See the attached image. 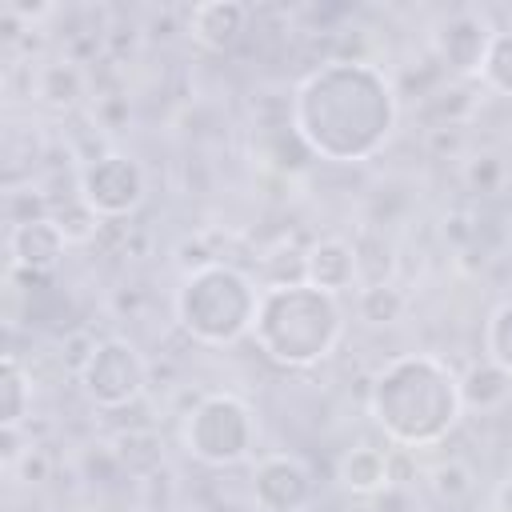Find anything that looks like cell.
Listing matches in <instances>:
<instances>
[{"mask_svg":"<svg viewBox=\"0 0 512 512\" xmlns=\"http://www.w3.org/2000/svg\"><path fill=\"white\" fill-rule=\"evenodd\" d=\"M400 100L372 60H328L292 88V128L316 160L364 164L396 132Z\"/></svg>","mask_w":512,"mask_h":512,"instance_id":"cell-1","label":"cell"},{"mask_svg":"<svg viewBox=\"0 0 512 512\" xmlns=\"http://www.w3.org/2000/svg\"><path fill=\"white\" fill-rule=\"evenodd\" d=\"M368 416L396 448H436L464 416L460 376L428 352L392 356L372 376Z\"/></svg>","mask_w":512,"mask_h":512,"instance_id":"cell-2","label":"cell"},{"mask_svg":"<svg viewBox=\"0 0 512 512\" xmlns=\"http://www.w3.org/2000/svg\"><path fill=\"white\" fill-rule=\"evenodd\" d=\"M252 340L268 360L284 368H312L328 360L344 340V308L336 296H324L304 280L264 284Z\"/></svg>","mask_w":512,"mask_h":512,"instance_id":"cell-3","label":"cell"},{"mask_svg":"<svg viewBox=\"0 0 512 512\" xmlns=\"http://www.w3.org/2000/svg\"><path fill=\"white\" fill-rule=\"evenodd\" d=\"M256 304H260L256 280L228 260L184 272L180 288L172 292L176 324L184 328V336H192L204 348H228L252 336Z\"/></svg>","mask_w":512,"mask_h":512,"instance_id":"cell-4","label":"cell"},{"mask_svg":"<svg viewBox=\"0 0 512 512\" xmlns=\"http://www.w3.org/2000/svg\"><path fill=\"white\" fill-rule=\"evenodd\" d=\"M184 452L208 468H232L252 456L256 444V416L232 392H208L192 404L180 428Z\"/></svg>","mask_w":512,"mask_h":512,"instance_id":"cell-5","label":"cell"},{"mask_svg":"<svg viewBox=\"0 0 512 512\" xmlns=\"http://www.w3.org/2000/svg\"><path fill=\"white\" fill-rule=\"evenodd\" d=\"M80 392L92 408L100 412H120L128 404H136L148 388V360L140 356V348L124 336H108L96 340L88 364L76 372Z\"/></svg>","mask_w":512,"mask_h":512,"instance_id":"cell-6","label":"cell"},{"mask_svg":"<svg viewBox=\"0 0 512 512\" xmlns=\"http://www.w3.org/2000/svg\"><path fill=\"white\" fill-rule=\"evenodd\" d=\"M76 196L100 216V220H124L132 216L148 196V176L136 156L128 152H100L84 156L76 168Z\"/></svg>","mask_w":512,"mask_h":512,"instance_id":"cell-7","label":"cell"},{"mask_svg":"<svg viewBox=\"0 0 512 512\" xmlns=\"http://www.w3.org/2000/svg\"><path fill=\"white\" fill-rule=\"evenodd\" d=\"M248 488H252L256 512H304L316 496L312 468L300 456H288V452L260 456L256 468H252Z\"/></svg>","mask_w":512,"mask_h":512,"instance_id":"cell-8","label":"cell"},{"mask_svg":"<svg viewBox=\"0 0 512 512\" xmlns=\"http://www.w3.org/2000/svg\"><path fill=\"white\" fill-rule=\"evenodd\" d=\"M492 24L484 12H472V8H460L452 16H444L432 32V52L436 60L448 68V76L456 80H480V64H484V52L492 44Z\"/></svg>","mask_w":512,"mask_h":512,"instance_id":"cell-9","label":"cell"},{"mask_svg":"<svg viewBox=\"0 0 512 512\" xmlns=\"http://www.w3.org/2000/svg\"><path fill=\"white\" fill-rule=\"evenodd\" d=\"M304 284L324 296H344L360 284V252L344 236H324L304 248Z\"/></svg>","mask_w":512,"mask_h":512,"instance_id":"cell-10","label":"cell"},{"mask_svg":"<svg viewBox=\"0 0 512 512\" xmlns=\"http://www.w3.org/2000/svg\"><path fill=\"white\" fill-rule=\"evenodd\" d=\"M68 240L60 236V228L52 224V216L40 220H24L8 228V256H12V272L24 276H44L64 260Z\"/></svg>","mask_w":512,"mask_h":512,"instance_id":"cell-11","label":"cell"},{"mask_svg":"<svg viewBox=\"0 0 512 512\" xmlns=\"http://www.w3.org/2000/svg\"><path fill=\"white\" fill-rule=\"evenodd\" d=\"M184 32L204 52H228L248 32V4L240 0H204L184 16Z\"/></svg>","mask_w":512,"mask_h":512,"instance_id":"cell-12","label":"cell"},{"mask_svg":"<svg viewBox=\"0 0 512 512\" xmlns=\"http://www.w3.org/2000/svg\"><path fill=\"white\" fill-rule=\"evenodd\" d=\"M88 96V76L76 60H48L32 72V100L52 108V112H68Z\"/></svg>","mask_w":512,"mask_h":512,"instance_id":"cell-13","label":"cell"},{"mask_svg":"<svg viewBox=\"0 0 512 512\" xmlns=\"http://www.w3.org/2000/svg\"><path fill=\"white\" fill-rule=\"evenodd\" d=\"M336 480L340 488H348L352 496H376L380 488H388V448H372V444H356L340 456L336 464Z\"/></svg>","mask_w":512,"mask_h":512,"instance_id":"cell-14","label":"cell"},{"mask_svg":"<svg viewBox=\"0 0 512 512\" xmlns=\"http://www.w3.org/2000/svg\"><path fill=\"white\" fill-rule=\"evenodd\" d=\"M32 412V372L16 352L0 356V428H24Z\"/></svg>","mask_w":512,"mask_h":512,"instance_id":"cell-15","label":"cell"},{"mask_svg":"<svg viewBox=\"0 0 512 512\" xmlns=\"http://www.w3.org/2000/svg\"><path fill=\"white\" fill-rule=\"evenodd\" d=\"M508 396H512V376H508L504 368H496L492 360H480V364H472V368L460 376V400H464V408H472V412H492V408H500Z\"/></svg>","mask_w":512,"mask_h":512,"instance_id":"cell-16","label":"cell"},{"mask_svg":"<svg viewBox=\"0 0 512 512\" xmlns=\"http://www.w3.org/2000/svg\"><path fill=\"white\" fill-rule=\"evenodd\" d=\"M356 316L372 328H392L408 316V292L396 280H376L356 292Z\"/></svg>","mask_w":512,"mask_h":512,"instance_id":"cell-17","label":"cell"},{"mask_svg":"<svg viewBox=\"0 0 512 512\" xmlns=\"http://www.w3.org/2000/svg\"><path fill=\"white\" fill-rule=\"evenodd\" d=\"M424 484L440 504L460 508V504H468L476 496V468L468 460H460V456H448V460H440V464H432L424 472Z\"/></svg>","mask_w":512,"mask_h":512,"instance_id":"cell-18","label":"cell"},{"mask_svg":"<svg viewBox=\"0 0 512 512\" xmlns=\"http://www.w3.org/2000/svg\"><path fill=\"white\" fill-rule=\"evenodd\" d=\"M484 360L512 376V300H500L484 320Z\"/></svg>","mask_w":512,"mask_h":512,"instance_id":"cell-19","label":"cell"},{"mask_svg":"<svg viewBox=\"0 0 512 512\" xmlns=\"http://www.w3.org/2000/svg\"><path fill=\"white\" fill-rule=\"evenodd\" d=\"M480 84L500 96H512V28L492 32V44L480 64Z\"/></svg>","mask_w":512,"mask_h":512,"instance_id":"cell-20","label":"cell"},{"mask_svg":"<svg viewBox=\"0 0 512 512\" xmlns=\"http://www.w3.org/2000/svg\"><path fill=\"white\" fill-rule=\"evenodd\" d=\"M48 216H52V224L60 228V236H64L68 244H88V240L100 232V224H104L80 196H72L68 204H52Z\"/></svg>","mask_w":512,"mask_h":512,"instance_id":"cell-21","label":"cell"},{"mask_svg":"<svg viewBox=\"0 0 512 512\" xmlns=\"http://www.w3.org/2000/svg\"><path fill=\"white\" fill-rule=\"evenodd\" d=\"M504 176H508V168H504V160L496 152H476L460 168V180L468 184V192H484V196L488 192H500Z\"/></svg>","mask_w":512,"mask_h":512,"instance_id":"cell-22","label":"cell"},{"mask_svg":"<svg viewBox=\"0 0 512 512\" xmlns=\"http://www.w3.org/2000/svg\"><path fill=\"white\" fill-rule=\"evenodd\" d=\"M468 84H472V80H456V84H448V88L436 92L432 112H436L440 124H460V128H464V120H468L472 108H476V96H472Z\"/></svg>","mask_w":512,"mask_h":512,"instance_id":"cell-23","label":"cell"},{"mask_svg":"<svg viewBox=\"0 0 512 512\" xmlns=\"http://www.w3.org/2000/svg\"><path fill=\"white\" fill-rule=\"evenodd\" d=\"M368 512H416V500L404 484H388L376 496H368Z\"/></svg>","mask_w":512,"mask_h":512,"instance_id":"cell-24","label":"cell"},{"mask_svg":"<svg viewBox=\"0 0 512 512\" xmlns=\"http://www.w3.org/2000/svg\"><path fill=\"white\" fill-rule=\"evenodd\" d=\"M52 12H56V8H52V4H44V0H32V4H28V0H8V4H4V16H8V20H16L20 28H36V24H40V20H48Z\"/></svg>","mask_w":512,"mask_h":512,"instance_id":"cell-25","label":"cell"},{"mask_svg":"<svg viewBox=\"0 0 512 512\" xmlns=\"http://www.w3.org/2000/svg\"><path fill=\"white\" fill-rule=\"evenodd\" d=\"M28 440H24V428H0V464L12 472L24 456H28Z\"/></svg>","mask_w":512,"mask_h":512,"instance_id":"cell-26","label":"cell"},{"mask_svg":"<svg viewBox=\"0 0 512 512\" xmlns=\"http://www.w3.org/2000/svg\"><path fill=\"white\" fill-rule=\"evenodd\" d=\"M428 148H432V152L460 156V148H464V128H460V124H436V128H428Z\"/></svg>","mask_w":512,"mask_h":512,"instance_id":"cell-27","label":"cell"},{"mask_svg":"<svg viewBox=\"0 0 512 512\" xmlns=\"http://www.w3.org/2000/svg\"><path fill=\"white\" fill-rule=\"evenodd\" d=\"M12 472H20V480L24 484H40V480H48V456H44V448H28V456L12 468Z\"/></svg>","mask_w":512,"mask_h":512,"instance_id":"cell-28","label":"cell"},{"mask_svg":"<svg viewBox=\"0 0 512 512\" xmlns=\"http://www.w3.org/2000/svg\"><path fill=\"white\" fill-rule=\"evenodd\" d=\"M448 232L456 236L460 248H464L468 240H476V228H472V216H468V212H448V216H444V236H448Z\"/></svg>","mask_w":512,"mask_h":512,"instance_id":"cell-29","label":"cell"}]
</instances>
